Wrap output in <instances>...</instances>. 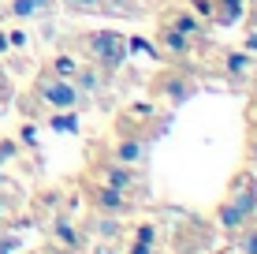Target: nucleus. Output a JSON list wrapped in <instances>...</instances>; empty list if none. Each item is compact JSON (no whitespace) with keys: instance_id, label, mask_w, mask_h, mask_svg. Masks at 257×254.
I'll return each mask as SVG.
<instances>
[{"instance_id":"obj_27","label":"nucleus","mask_w":257,"mask_h":254,"mask_svg":"<svg viewBox=\"0 0 257 254\" xmlns=\"http://www.w3.org/2000/svg\"><path fill=\"white\" fill-rule=\"evenodd\" d=\"M12 45H8V30H0V52H8Z\"/></svg>"},{"instance_id":"obj_24","label":"nucleus","mask_w":257,"mask_h":254,"mask_svg":"<svg viewBox=\"0 0 257 254\" xmlns=\"http://www.w3.org/2000/svg\"><path fill=\"white\" fill-rule=\"evenodd\" d=\"M242 49H246V52H257V30H250V34H246Z\"/></svg>"},{"instance_id":"obj_2","label":"nucleus","mask_w":257,"mask_h":254,"mask_svg":"<svg viewBox=\"0 0 257 254\" xmlns=\"http://www.w3.org/2000/svg\"><path fill=\"white\" fill-rule=\"evenodd\" d=\"M78 49L90 56V64L104 67V71L112 75V71H119L123 60H127L131 38H123L116 30H93V34H82V38H78Z\"/></svg>"},{"instance_id":"obj_5","label":"nucleus","mask_w":257,"mask_h":254,"mask_svg":"<svg viewBox=\"0 0 257 254\" xmlns=\"http://www.w3.org/2000/svg\"><path fill=\"white\" fill-rule=\"evenodd\" d=\"M90 180H93V183H104V187H116V191H123V195H131V198L146 187V180H142L138 168L119 164V161H112V157L90 161Z\"/></svg>"},{"instance_id":"obj_29","label":"nucleus","mask_w":257,"mask_h":254,"mask_svg":"<svg viewBox=\"0 0 257 254\" xmlns=\"http://www.w3.org/2000/svg\"><path fill=\"white\" fill-rule=\"evenodd\" d=\"M38 254H60V250H56V247H49V250H38Z\"/></svg>"},{"instance_id":"obj_16","label":"nucleus","mask_w":257,"mask_h":254,"mask_svg":"<svg viewBox=\"0 0 257 254\" xmlns=\"http://www.w3.org/2000/svg\"><path fill=\"white\" fill-rule=\"evenodd\" d=\"M90 232H93V239H112V243H119V239H123V217L93 213V217H90Z\"/></svg>"},{"instance_id":"obj_15","label":"nucleus","mask_w":257,"mask_h":254,"mask_svg":"<svg viewBox=\"0 0 257 254\" xmlns=\"http://www.w3.org/2000/svg\"><path fill=\"white\" fill-rule=\"evenodd\" d=\"M127 254H157V224L153 221H142L135 235L127 243Z\"/></svg>"},{"instance_id":"obj_21","label":"nucleus","mask_w":257,"mask_h":254,"mask_svg":"<svg viewBox=\"0 0 257 254\" xmlns=\"http://www.w3.org/2000/svg\"><path fill=\"white\" fill-rule=\"evenodd\" d=\"M19 247V232H0V254H15Z\"/></svg>"},{"instance_id":"obj_10","label":"nucleus","mask_w":257,"mask_h":254,"mask_svg":"<svg viewBox=\"0 0 257 254\" xmlns=\"http://www.w3.org/2000/svg\"><path fill=\"white\" fill-rule=\"evenodd\" d=\"M216 60H220V71L231 78V82H250V75H253V52H246V49H220Z\"/></svg>"},{"instance_id":"obj_25","label":"nucleus","mask_w":257,"mask_h":254,"mask_svg":"<svg viewBox=\"0 0 257 254\" xmlns=\"http://www.w3.org/2000/svg\"><path fill=\"white\" fill-rule=\"evenodd\" d=\"M246 153H250V161H257V131H250V142H246Z\"/></svg>"},{"instance_id":"obj_17","label":"nucleus","mask_w":257,"mask_h":254,"mask_svg":"<svg viewBox=\"0 0 257 254\" xmlns=\"http://www.w3.org/2000/svg\"><path fill=\"white\" fill-rule=\"evenodd\" d=\"M231 254H257V221H246L231 232Z\"/></svg>"},{"instance_id":"obj_22","label":"nucleus","mask_w":257,"mask_h":254,"mask_svg":"<svg viewBox=\"0 0 257 254\" xmlns=\"http://www.w3.org/2000/svg\"><path fill=\"white\" fill-rule=\"evenodd\" d=\"M12 101V82H8V75H4V67H0V109Z\"/></svg>"},{"instance_id":"obj_1","label":"nucleus","mask_w":257,"mask_h":254,"mask_svg":"<svg viewBox=\"0 0 257 254\" xmlns=\"http://www.w3.org/2000/svg\"><path fill=\"white\" fill-rule=\"evenodd\" d=\"M253 217H257V180L250 172H238V176H231V183H227V195L216 209V221H220L224 232H235L238 224L253 221Z\"/></svg>"},{"instance_id":"obj_23","label":"nucleus","mask_w":257,"mask_h":254,"mask_svg":"<svg viewBox=\"0 0 257 254\" xmlns=\"http://www.w3.org/2000/svg\"><path fill=\"white\" fill-rule=\"evenodd\" d=\"M8 213H12V198L0 195V224H8Z\"/></svg>"},{"instance_id":"obj_6","label":"nucleus","mask_w":257,"mask_h":254,"mask_svg":"<svg viewBox=\"0 0 257 254\" xmlns=\"http://www.w3.org/2000/svg\"><path fill=\"white\" fill-rule=\"evenodd\" d=\"M86 202H90L93 213H104V217H131L138 209V198L123 195L116 187H104V183H86Z\"/></svg>"},{"instance_id":"obj_18","label":"nucleus","mask_w":257,"mask_h":254,"mask_svg":"<svg viewBox=\"0 0 257 254\" xmlns=\"http://www.w3.org/2000/svg\"><path fill=\"white\" fill-rule=\"evenodd\" d=\"M60 4L75 15H97V12L112 15V0H60Z\"/></svg>"},{"instance_id":"obj_11","label":"nucleus","mask_w":257,"mask_h":254,"mask_svg":"<svg viewBox=\"0 0 257 254\" xmlns=\"http://www.w3.org/2000/svg\"><path fill=\"white\" fill-rule=\"evenodd\" d=\"M71 82H75V90L82 94H93V98H101L104 94V82H108V71L104 67H97V64H78L75 67V75H71Z\"/></svg>"},{"instance_id":"obj_8","label":"nucleus","mask_w":257,"mask_h":254,"mask_svg":"<svg viewBox=\"0 0 257 254\" xmlns=\"http://www.w3.org/2000/svg\"><path fill=\"white\" fill-rule=\"evenodd\" d=\"M149 142H153V138H146L142 131L119 127L108 157H112V161H119V164H131V168H142V164L149 161Z\"/></svg>"},{"instance_id":"obj_26","label":"nucleus","mask_w":257,"mask_h":254,"mask_svg":"<svg viewBox=\"0 0 257 254\" xmlns=\"http://www.w3.org/2000/svg\"><path fill=\"white\" fill-rule=\"evenodd\" d=\"M250 127L257 131V98H253V105H250Z\"/></svg>"},{"instance_id":"obj_9","label":"nucleus","mask_w":257,"mask_h":254,"mask_svg":"<svg viewBox=\"0 0 257 254\" xmlns=\"http://www.w3.org/2000/svg\"><path fill=\"white\" fill-rule=\"evenodd\" d=\"M56 0H0V15L15 23H30V19H49Z\"/></svg>"},{"instance_id":"obj_14","label":"nucleus","mask_w":257,"mask_h":254,"mask_svg":"<svg viewBox=\"0 0 257 254\" xmlns=\"http://www.w3.org/2000/svg\"><path fill=\"white\" fill-rule=\"evenodd\" d=\"M246 15V0H209V19L216 26H235Z\"/></svg>"},{"instance_id":"obj_7","label":"nucleus","mask_w":257,"mask_h":254,"mask_svg":"<svg viewBox=\"0 0 257 254\" xmlns=\"http://www.w3.org/2000/svg\"><path fill=\"white\" fill-rule=\"evenodd\" d=\"M45 232H49V239H52L56 250H67V254H82L86 250V235L78 228V221L71 213H64V209H56V213L45 221Z\"/></svg>"},{"instance_id":"obj_12","label":"nucleus","mask_w":257,"mask_h":254,"mask_svg":"<svg viewBox=\"0 0 257 254\" xmlns=\"http://www.w3.org/2000/svg\"><path fill=\"white\" fill-rule=\"evenodd\" d=\"M164 19L172 23L175 30H183V34H187L194 45H198V41H205V23H201V15H194L187 4H183V8H168V12H164Z\"/></svg>"},{"instance_id":"obj_19","label":"nucleus","mask_w":257,"mask_h":254,"mask_svg":"<svg viewBox=\"0 0 257 254\" xmlns=\"http://www.w3.org/2000/svg\"><path fill=\"white\" fill-rule=\"evenodd\" d=\"M49 127H52V131H67V135H71V131H78V116H75V109H71V112H56V116L49 120Z\"/></svg>"},{"instance_id":"obj_20","label":"nucleus","mask_w":257,"mask_h":254,"mask_svg":"<svg viewBox=\"0 0 257 254\" xmlns=\"http://www.w3.org/2000/svg\"><path fill=\"white\" fill-rule=\"evenodd\" d=\"M75 67H78V64H75L71 56H56L49 71H52V75H60V78H71V75H75Z\"/></svg>"},{"instance_id":"obj_30","label":"nucleus","mask_w":257,"mask_h":254,"mask_svg":"<svg viewBox=\"0 0 257 254\" xmlns=\"http://www.w3.org/2000/svg\"><path fill=\"white\" fill-rule=\"evenodd\" d=\"M216 254H231V247H227V250H216Z\"/></svg>"},{"instance_id":"obj_3","label":"nucleus","mask_w":257,"mask_h":254,"mask_svg":"<svg viewBox=\"0 0 257 254\" xmlns=\"http://www.w3.org/2000/svg\"><path fill=\"white\" fill-rule=\"evenodd\" d=\"M149 90L157 94V101H168V105H183V101L198 98L201 82H198V75H194L190 67H164V71H157V75H153Z\"/></svg>"},{"instance_id":"obj_28","label":"nucleus","mask_w":257,"mask_h":254,"mask_svg":"<svg viewBox=\"0 0 257 254\" xmlns=\"http://www.w3.org/2000/svg\"><path fill=\"white\" fill-rule=\"evenodd\" d=\"M250 82H253V98H257V67H253V75H250Z\"/></svg>"},{"instance_id":"obj_4","label":"nucleus","mask_w":257,"mask_h":254,"mask_svg":"<svg viewBox=\"0 0 257 254\" xmlns=\"http://www.w3.org/2000/svg\"><path fill=\"white\" fill-rule=\"evenodd\" d=\"M34 98H38L41 105H49L52 112H71V109H78L82 105V94L75 90V82L71 78H60V75H38V82H34Z\"/></svg>"},{"instance_id":"obj_13","label":"nucleus","mask_w":257,"mask_h":254,"mask_svg":"<svg viewBox=\"0 0 257 254\" xmlns=\"http://www.w3.org/2000/svg\"><path fill=\"white\" fill-rule=\"evenodd\" d=\"M161 49L168 52V56H175V60H187L194 52V41L183 30H175L168 19H161Z\"/></svg>"}]
</instances>
